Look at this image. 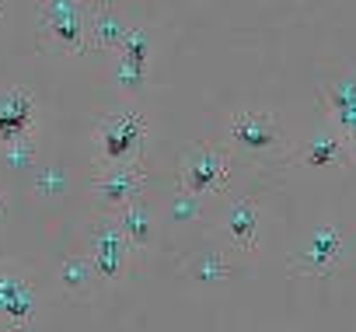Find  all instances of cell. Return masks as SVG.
I'll return each mask as SVG.
<instances>
[{
	"mask_svg": "<svg viewBox=\"0 0 356 332\" xmlns=\"http://www.w3.org/2000/svg\"><path fill=\"white\" fill-rule=\"evenodd\" d=\"M126 32L129 29L122 25V18L108 4H91V11H88V49L112 53V49H119Z\"/></svg>",
	"mask_w": 356,
	"mask_h": 332,
	"instance_id": "obj_13",
	"label": "cell"
},
{
	"mask_svg": "<svg viewBox=\"0 0 356 332\" xmlns=\"http://www.w3.org/2000/svg\"><path fill=\"white\" fill-rule=\"evenodd\" d=\"M200 214H203V207H200V196L196 193H186L182 189V193L175 196V203H171V221L175 224H193Z\"/></svg>",
	"mask_w": 356,
	"mask_h": 332,
	"instance_id": "obj_18",
	"label": "cell"
},
{
	"mask_svg": "<svg viewBox=\"0 0 356 332\" xmlns=\"http://www.w3.org/2000/svg\"><path fill=\"white\" fill-rule=\"evenodd\" d=\"M35 136V98L22 88L0 95V143Z\"/></svg>",
	"mask_w": 356,
	"mask_h": 332,
	"instance_id": "obj_10",
	"label": "cell"
},
{
	"mask_svg": "<svg viewBox=\"0 0 356 332\" xmlns=\"http://www.w3.org/2000/svg\"><path fill=\"white\" fill-rule=\"evenodd\" d=\"M259 224H262V207L248 196H238L224 210V235L231 238L238 252H248V255L259 252Z\"/></svg>",
	"mask_w": 356,
	"mask_h": 332,
	"instance_id": "obj_11",
	"label": "cell"
},
{
	"mask_svg": "<svg viewBox=\"0 0 356 332\" xmlns=\"http://www.w3.org/2000/svg\"><path fill=\"white\" fill-rule=\"evenodd\" d=\"M189 280H196L200 287H220L227 276H231V262H227V255L224 252H213V248H207V252H196L193 259H189Z\"/></svg>",
	"mask_w": 356,
	"mask_h": 332,
	"instance_id": "obj_17",
	"label": "cell"
},
{
	"mask_svg": "<svg viewBox=\"0 0 356 332\" xmlns=\"http://www.w3.org/2000/svg\"><path fill=\"white\" fill-rule=\"evenodd\" d=\"M349 150H353L349 136H342L339 129H325L304 147V164L307 168H328L335 161H346Z\"/></svg>",
	"mask_w": 356,
	"mask_h": 332,
	"instance_id": "obj_16",
	"label": "cell"
},
{
	"mask_svg": "<svg viewBox=\"0 0 356 332\" xmlns=\"http://www.w3.org/2000/svg\"><path fill=\"white\" fill-rule=\"evenodd\" d=\"M147 116L136 109H119L108 112L98 129H95V143L102 154V164H115V161H140L143 143H147Z\"/></svg>",
	"mask_w": 356,
	"mask_h": 332,
	"instance_id": "obj_2",
	"label": "cell"
},
{
	"mask_svg": "<svg viewBox=\"0 0 356 332\" xmlns=\"http://www.w3.org/2000/svg\"><path fill=\"white\" fill-rule=\"evenodd\" d=\"M321 98H325V112L335 122V129L353 140L356 136V81L342 77L335 84H325Z\"/></svg>",
	"mask_w": 356,
	"mask_h": 332,
	"instance_id": "obj_12",
	"label": "cell"
},
{
	"mask_svg": "<svg viewBox=\"0 0 356 332\" xmlns=\"http://www.w3.org/2000/svg\"><path fill=\"white\" fill-rule=\"evenodd\" d=\"M143 186H147V172H143L140 161L102 164L98 175H95V196L105 210H119V207L133 203Z\"/></svg>",
	"mask_w": 356,
	"mask_h": 332,
	"instance_id": "obj_7",
	"label": "cell"
},
{
	"mask_svg": "<svg viewBox=\"0 0 356 332\" xmlns=\"http://www.w3.org/2000/svg\"><path fill=\"white\" fill-rule=\"evenodd\" d=\"M115 221H119V228H122V235L129 238L133 248H150L154 231H157V221H154V210L143 200H133V203L119 207L115 210Z\"/></svg>",
	"mask_w": 356,
	"mask_h": 332,
	"instance_id": "obj_15",
	"label": "cell"
},
{
	"mask_svg": "<svg viewBox=\"0 0 356 332\" xmlns=\"http://www.w3.org/2000/svg\"><path fill=\"white\" fill-rule=\"evenodd\" d=\"M88 11L84 0H42L39 8V39L53 53H84L88 49Z\"/></svg>",
	"mask_w": 356,
	"mask_h": 332,
	"instance_id": "obj_1",
	"label": "cell"
},
{
	"mask_svg": "<svg viewBox=\"0 0 356 332\" xmlns=\"http://www.w3.org/2000/svg\"><path fill=\"white\" fill-rule=\"evenodd\" d=\"M349 143H353V150H356V136H353V140H349Z\"/></svg>",
	"mask_w": 356,
	"mask_h": 332,
	"instance_id": "obj_20",
	"label": "cell"
},
{
	"mask_svg": "<svg viewBox=\"0 0 356 332\" xmlns=\"http://www.w3.org/2000/svg\"><path fill=\"white\" fill-rule=\"evenodd\" d=\"M35 280L22 266H0V318L11 329H29L35 322Z\"/></svg>",
	"mask_w": 356,
	"mask_h": 332,
	"instance_id": "obj_6",
	"label": "cell"
},
{
	"mask_svg": "<svg viewBox=\"0 0 356 332\" xmlns=\"http://www.w3.org/2000/svg\"><path fill=\"white\" fill-rule=\"evenodd\" d=\"M98 283H105V280L98 276V266H95L91 255H77V252H74V255H67V259L60 262V287H63L74 301L95 297Z\"/></svg>",
	"mask_w": 356,
	"mask_h": 332,
	"instance_id": "obj_14",
	"label": "cell"
},
{
	"mask_svg": "<svg viewBox=\"0 0 356 332\" xmlns=\"http://www.w3.org/2000/svg\"><path fill=\"white\" fill-rule=\"evenodd\" d=\"M115 84L126 91H136L147 74H150V32L147 29H129L126 39L115 49Z\"/></svg>",
	"mask_w": 356,
	"mask_h": 332,
	"instance_id": "obj_9",
	"label": "cell"
},
{
	"mask_svg": "<svg viewBox=\"0 0 356 332\" xmlns=\"http://www.w3.org/2000/svg\"><path fill=\"white\" fill-rule=\"evenodd\" d=\"M231 179V161L224 150L217 147H193L182 157V168H178V182H182L186 193L196 196H210V193H224Z\"/></svg>",
	"mask_w": 356,
	"mask_h": 332,
	"instance_id": "obj_4",
	"label": "cell"
},
{
	"mask_svg": "<svg viewBox=\"0 0 356 332\" xmlns=\"http://www.w3.org/2000/svg\"><path fill=\"white\" fill-rule=\"evenodd\" d=\"M227 136L245 150H273L283 143V126L273 112H234L227 122Z\"/></svg>",
	"mask_w": 356,
	"mask_h": 332,
	"instance_id": "obj_8",
	"label": "cell"
},
{
	"mask_svg": "<svg viewBox=\"0 0 356 332\" xmlns=\"http://www.w3.org/2000/svg\"><path fill=\"white\" fill-rule=\"evenodd\" d=\"M8 217V203H4V196H0V221Z\"/></svg>",
	"mask_w": 356,
	"mask_h": 332,
	"instance_id": "obj_19",
	"label": "cell"
},
{
	"mask_svg": "<svg viewBox=\"0 0 356 332\" xmlns=\"http://www.w3.org/2000/svg\"><path fill=\"white\" fill-rule=\"evenodd\" d=\"M342 259H346V238L332 224H318L311 238L290 255V273L293 276H332Z\"/></svg>",
	"mask_w": 356,
	"mask_h": 332,
	"instance_id": "obj_3",
	"label": "cell"
},
{
	"mask_svg": "<svg viewBox=\"0 0 356 332\" xmlns=\"http://www.w3.org/2000/svg\"><path fill=\"white\" fill-rule=\"evenodd\" d=\"M88 245H91L88 255L95 259L98 276H102L105 283H115V280L126 276L133 245H129V238L122 235V228H119L115 217H102V221L91 228V242H88Z\"/></svg>",
	"mask_w": 356,
	"mask_h": 332,
	"instance_id": "obj_5",
	"label": "cell"
}]
</instances>
